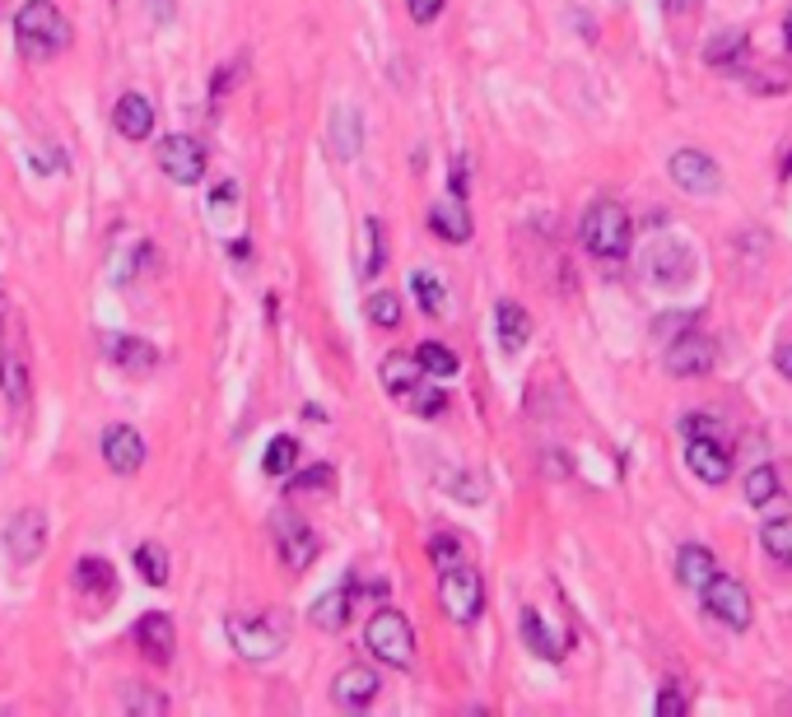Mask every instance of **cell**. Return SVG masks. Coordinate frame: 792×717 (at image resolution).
I'll list each match as a JSON object with an SVG mask.
<instances>
[{
	"label": "cell",
	"instance_id": "1",
	"mask_svg": "<svg viewBox=\"0 0 792 717\" xmlns=\"http://www.w3.org/2000/svg\"><path fill=\"white\" fill-rule=\"evenodd\" d=\"M14 38H20L24 57L47 61L75 43V28H70V20L51 0H24V10L14 14Z\"/></svg>",
	"mask_w": 792,
	"mask_h": 717
},
{
	"label": "cell",
	"instance_id": "2",
	"mask_svg": "<svg viewBox=\"0 0 792 717\" xmlns=\"http://www.w3.org/2000/svg\"><path fill=\"white\" fill-rule=\"evenodd\" d=\"M578 234H583V248L596 261H620L634 242V224L620 201H592L583 224H578Z\"/></svg>",
	"mask_w": 792,
	"mask_h": 717
},
{
	"label": "cell",
	"instance_id": "3",
	"mask_svg": "<svg viewBox=\"0 0 792 717\" xmlns=\"http://www.w3.org/2000/svg\"><path fill=\"white\" fill-rule=\"evenodd\" d=\"M364 648L374 653L382 667H397V671H406L411 661H415V629H411V620L401 616V610H378L374 620H368V629H364Z\"/></svg>",
	"mask_w": 792,
	"mask_h": 717
},
{
	"label": "cell",
	"instance_id": "4",
	"mask_svg": "<svg viewBox=\"0 0 792 717\" xmlns=\"http://www.w3.org/2000/svg\"><path fill=\"white\" fill-rule=\"evenodd\" d=\"M438 606H444V616H448V620H457V624L481 620V606H485L481 569H471V564L448 569V573H444V583H438Z\"/></svg>",
	"mask_w": 792,
	"mask_h": 717
},
{
	"label": "cell",
	"instance_id": "5",
	"mask_svg": "<svg viewBox=\"0 0 792 717\" xmlns=\"http://www.w3.org/2000/svg\"><path fill=\"white\" fill-rule=\"evenodd\" d=\"M224 629H228L234 653L248 657V661H271V657H280V648H285V629L267 616H228Z\"/></svg>",
	"mask_w": 792,
	"mask_h": 717
},
{
	"label": "cell",
	"instance_id": "6",
	"mask_svg": "<svg viewBox=\"0 0 792 717\" xmlns=\"http://www.w3.org/2000/svg\"><path fill=\"white\" fill-rule=\"evenodd\" d=\"M158 168L178 187H197L205 178V145L197 135H164L158 140Z\"/></svg>",
	"mask_w": 792,
	"mask_h": 717
},
{
	"label": "cell",
	"instance_id": "7",
	"mask_svg": "<svg viewBox=\"0 0 792 717\" xmlns=\"http://www.w3.org/2000/svg\"><path fill=\"white\" fill-rule=\"evenodd\" d=\"M704 606H709V616L713 620H723L728 629H750V616H755V606H750V591L728 578V573H718V578L699 591Z\"/></svg>",
	"mask_w": 792,
	"mask_h": 717
},
{
	"label": "cell",
	"instance_id": "8",
	"mask_svg": "<svg viewBox=\"0 0 792 717\" xmlns=\"http://www.w3.org/2000/svg\"><path fill=\"white\" fill-rule=\"evenodd\" d=\"M672 178L681 191H690V196H718V191H723V168H718V159L704 150H676Z\"/></svg>",
	"mask_w": 792,
	"mask_h": 717
},
{
	"label": "cell",
	"instance_id": "9",
	"mask_svg": "<svg viewBox=\"0 0 792 717\" xmlns=\"http://www.w3.org/2000/svg\"><path fill=\"white\" fill-rule=\"evenodd\" d=\"M5 550H10L14 564H33V559L47 550V517L38 509L14 513L10 527H5Z\"/></svg>",
	"mask_w": 792,
	"mask_h": 717
},
{
	"label": "cell",
	"instance_id": "10",
	"mask_svg": "<svg viewBox=\"0 0 792 717\" xmlns=\"http://www.w3.org/2000/svg\"><path fill=\"white\" fill-rule=\"evenodd\" d=\"M275 550L280 559H285V569H308L312 559H317V536L304 517H294V513H280L275 517Z\"/></svg>",
	"mask_w": 792,
	"mask_h": 717
},
{
	"label": "cell",
	"instance_id": "11",
	"mask_svg": "<svg viewBox=\"0 0 792 717\" xmlns=\"http://www.w3.org/2000/svg\"><path fill=\"white\" fill-rule=\"evenodd\" d=\"M666 373H676V378H699V373H713V363H718V349L709 336H699V331H690V336H676L672 349H666Z\"/></svg>",
	"mask_w": 792,
	"mask_h": 717
},
{
	"label": "cell",
	"instance_id": "12",
	"mask_svg": "<svg viewBox=\"0 0 792 717\" xmlns=\"http://www.w3.org/2000/svg\"><path fill=\"white\" fill-rule=\"evenodd\" d=\"M131 638H135V648L154 661V667H168L173 648H178V629H173V620L164 616V610H150V616H140L135 629H131Z\"/></svg>",
	"mask_w": 792,
	"mask_h": 717
},
{
	"label": "cell",
	"instance_id": "13",
	"mask_svg": "<svg viewBox=\"0 0 792 717\" xmlns=\"http://www.w3.org/2000/svg\"><path fill=\"white\" fill-rule=\"evenodd\" d=\"M685 466H690L704 485H723L732 476V452L718 439H685Z\"/></svg>",
	"mask_w": 792,
	"mask_h": 717
},
{
	"label": "cell",
	"instance_id": "14",
	"mask_svg": "<svg viewBox=\"0 0 792 717\" xmlns=\"http://www.w3.org/2000/svg\"><path fill=\"white\" fill-rule=\"evenodd\" d=\"M103 462H108L117 476H135L140 462H145V439L131 425H113L103 433Z\"/></svg>",
	"mask_w": 792,
	"mask_h": 717
},
{
	"label": "cell",
	"instance_id": "15",
	"mask_svg": "<svg viewBox=\"0 0 792 717\" xmlns=\"http://www.w3.org/2000/svg\"><path fill=\"white\" fill-rule=\"evenodd\" d=\"M378 690H382L378 671H368V667H345V671L336 676V685H331V698H336L341 708L359 713V708H368V704H374V698H378Z\"/></svg>",
	"mask_w": 792,
	"mask_h": 717
},
{
	"label": "cell",
	"instance_id": "16",
	"mask_svg": "<svg viewBox=\"0 0 792 717\" xmlns=\"http://www.w3.org/2000/svg\"><path fill=\"white\" fill-rule=\"evenodd\" d=\"M113 127L127 140H150L154 135V103L145 94H121L113 108Z\"/></svg>",
	"mask_w": 792,
	"mask_h": 717
},
{
	"label": "cell",
	"instance_id": "17",
	"mask_svg": "<svg viewBox=\"0 0 792 717\" xmlns=\"http://www.w3.org/2000/svg\"><path fill=\"white\" fill-rule=\"evenodd\" d=\"M429 229L444 238V242H466L471 238V215H466L462 191H452V196H444V201L429 210Z\"/></svg>",
	"mask_w": 792,
	"mask_h": 717
},
{
	"label": "cell",
	"instance_id": "18",
	"mask_svg": "<svg viewBox=\"0 0 792 717\" xmlns=\"http://www.w3.org/2000/svg\"><path fill=\"white\" fill-rule=\"evenodd\" d=\"M522 638H527V648H532L536 657H545V661H559V657L569 653V634H555V629H545V620H541L536 606L522 610Z\"/></svg>",
	"mask_w": 792,
	"mask_h": 717
},
{
	"label": "cell",
	"instance_id": "19",
	"mask_svg": "<svg viewBox=\"0 0 792 717\" xmlns=\"http://www.w3.org/2000/svg\"><path fill=\"white\" fill-rule=\"evenodd\" d=\"M425 378H429V373L419 369V359H415V355H401V349H397V355H387V359H382V387L392 392L397 401H406V396H411Z\"/></svg>",
	"mask_w": 792,
	"mask_h": 717
},
{
	"label": "cell",
	"instance_id": "20",
	"mask_svg": "<svg viewBox=\"0 0 792 717\" xmlns=\"http://www.w3.org/2000/svg\"><path fill=\"white\" fill-rule=\"evenodd\" d=\"M495 331H499L504 355H518V349L532 340V318H527V308H518L513 299H504V303L495 308Z\"/></svg>",
	"mask_w": 792,
	"mask_h": 717
},
{
	"label": "cell",
	"instance_id": "21",
	"mask_svg": "<svg viewBox=\"0 0 792 717\" xmlns=\"http://www.w3.org/2000/svg\"><path fill=\"white\" fill-rule=\"evenodd\" d=\"M103 355H108L113 363H121V369H127V373H150L154 363H158L154 345H145V340H131V336H108V340H103Z\"/></svg>",
	"mask_w": 792,
	"mask_h": 717
},
{
	"label": "cell",
	"instance_id": "22",
	"mask_svg": "<svg viewBox=\"0 0 792 717\" xmlns=\"http://www.w3.org/2000/svg\"><path fill=\"white\" fill-rule=\"evenodd\" d=\"M676 578L690 587V591H704V587L718 578V559L704 550V546H685V550L676 554Z\"/></svg>",
	"mask_w": 792,
	"mask_h": 717
},
{
	"label": "cell",
	"instance_id": "23",
	"mask_svg": "<svg viewBox=\"0 0 792 717\" xmlns=\"http://www.w3.org/2000/svg\"><path fill=\"white\" fill-rule=\"evenodd\" d=\"M350 601H355V587H336V591H322V597L312 601V624L327 629V634H341L345 620H350Z\"/></svg>",
	"mask_w": 792,
	"mask_h": 717
},
{
	"label": "cell",
	"instance_id": "24",
	"mask_svg": "<svg viewBox=\"0 0 792 717\" xmlns=\"http://www.w3.org/2000/svg\"><path fill=\"white\" fill-rule=\"evenodd\" d=\"M75 587L84 591V597L108 601L117 591V573H113L108 559H80V564H75Z\"/></svg>",
	"mask_w": 792,
	"mask_h": 717
},
{
	"label": "cell",
	"instance_id": "25",
	"mask_svg": "<svg viewBox=\"0 0 792 717\" xmlns=\"http://www.w3.org/2000/svg\"><path fill=\"white\" fill-rule=\"evenodd\" d=\"M411 294H415V303L429 312V318H444L448 312V294H444V279H438L429 266L425 271H411Z\"/></svg>",
	"mask_w": 792,
	"mask_h": 717
},
{
	"label": "cell",
	"instance_id": "26",
	"mask_svg": "<svg viewBox=\"0 0 792 717\" xmlns=\"http://www.w3.org/2000/svg\"><path fill=\"white\" fill-rule=\"evenodd\" d=\"M359 140H364L359 112H336V117H331V150H336V159H355Z\"/></svg>",
	"mask_w": 792,
	"mask_h": 717
},
{
	"label": "cell",
	"instance_id": "27",
	"mask_svg": "<svg viewBox=\"0 0 792 717\" xmlns=\"http://www.w3.org/2000/svg\"><path fill=\"white\" fill-rule=\"evenodd\" d=\"M415 359H419V369H425L429 378H457V373H462V359H457L444 340H425L415 349Z\"/></svg>",
	"mask_w": 792,
	"mask_h": 717
},
{
	"label": "cell",
	"instance_id": "28",
	"mask_svg": "<svg viewBox=\"0 0 792 717\" xmlns=\"http://www.w3.org/2000/svg\"><path fill=\"white\" fill-rule=\"evenodd\" d=\"M742 47H746V33H736V28L713 33V38L704 43V61L709 65H732L736 57H742Z\"/></svg>",
	"mask_w": 792,
	"mask_h": 717
},
{
	"label": "cell",
	"instance_id": "29",
	"mask_svg": "<svg viewBox=\"0 0 792 717\" xmlns=\"http://www.w3.org/2000/svg\"><path fill=\"white\" fill-rule=\"evenodd\" d=\"M294 466H298V443L280 433V439H271V443H267V457H261V470H267V476H289Z\"/></svg>",
	"mask_w": 792,
	"mask_h": 717
},
{
	"label": "cell",
	"instance_id": "30",
	"mask_svg": "<svg viewBox=\"0 0 792 717\" xmlns=\"http://www.w3.org/2000/svg\"><path fill=\"white\" fill-rule=\"evenodd\" d=\"M135 569H140V578H145L150 587H164L168 583V554H164V546H135Z\"/></svg>",
	"mask_w": 792,
	"mask_h": 717
},
{
	"label": "cell",
	"instance_id": "31",
	"mask_svg": "<svg viewBox=\"0 0 792 717\" xmlns=\"http://www.w3.org/2000/svg\"><path fill=\"white\" fill-rule=\"evenodd\" d=\"M760 540H765L769 559H779V564L792 569V522H765V527H760Z\"/></svg>",
	"mask_w": 792,
	"mask_h": 717
},
{
	"label": "cell",
	"instance_id": "32",
	"mask_svg": "<svg viewBox=\"0 0 792 717\" xmlns=\"http://www.w3.org/2000/svg\"><path fill=\"white\" fill-rule=\"evenodd\" d=\"M769 499H779V470L773 466H755L750 476H746V503H769Z\"/></svg>",
	"mask_w": 792,
	"mask_h": 717
},
{
	"label": "cell",
	"instance_id": "33",
	"mask_svg": "<svg viewBox=\"0 0 792 717\" xmlns=\"http://www.w3.org/2000/svg\"><path fill=\"white\" fill-rule=\"evenodd\" d=\"M406 406L419 415V419H434V415H444V406H448V396L438 392V387H429V382H419V387L406 396Z\"/></svg>",
	"mask_w": 792,
	"mask_h": 717
},
{
	"label": "cell",
	"instance_id": "34",
	"mask_svg": "<svg viewBox=\"0 0 792 717\" xmlns=\"http://www.w3.org/2000/svg\"><path fill=\"white\" fill-rule=\"evenodd\" d=\"M331 485H336V470L331 466H308L289 480V494H317V489H331Z\"/></svg>",
	"mask_w": 792,
	"mask_h": 717
},
{
	"label": "cell",
	"instance_id": "35",
	"mask_svg": "<svg viewBox=\"0 0 792 717\" xmlns=\"http://www.w3.org/2000/svg\"><path fill=\"white\" fill-rule=\"evenodd\" d=\"M429 559H434V569H438V573L457 569V564H462V540L448 536V531H444V536H434V540H429Z\"/></svg>",
	"mask_w": 792,
	"mask_h": 717
},
{
	"label": "cell",
	"instance_id": "36",
	"mask_svg": "<svg viewBox=\"0 0 792 717\" xmlns=\"http://www.w3.org/2000/svg\"><path fill=\"white\" fill-rule=\"evenodd\" d=\"M364 308H368V322H374V326H387V331L401 326V303H397V294H374V299H368Z\"/></svg>",
	"mask_w": 792,
	"mask_h": 717
},
{
	"label": "cell",
	"instance_id": "37",
	"mask_svg": "<svg viewBox=\"0 0 792 717\" xmlns=\"http://www.w3.org/2000/svg\"><path fill=\"white\" fill-rule=\"evenodd\" d=\"M364 234H368V261L359 275H378L382 261H387V238H382V224L378 219H364Z\"/></svg>",
	"mask_w": 792,
	"mask_h": 717
},
{
	"label": "cell",
	"instance_id": "38",
	"mask_svg": "<svg viewBox=\"0 0 792 717\" xmlns=\"http://www.w3.org/2000/svg\"><path fill=\"white\" fill-rule=\"evenodd\" d=\"M718 429H723V425H718V415H709V410H690L681 419L685 439H718Z\"/></svg>",
	"mask_w": 792,
	"mask_h": 717
},
{
	"label": "cell",
	"instance_id": "39",
	"mask_svg": "<svg viewBox=\"0 0 792 717\" xmlns=\"http://www.w3.org/2000/svg\"><path fill=\"white\" fill-rule=\"evenodd\" d=\"M5 396H10V406H20L28 396V373H24L20 355H5Z\"/></svg>",
	"mask_w": 792,
	"mask_h": 717
},
{
	"label": "cell",
	"instance_id": "40",
	"mask_svg": "<svg viewBox=\"0 0 792 717\" xmlns=\"http://www.w3.org/2000/svg\"><path fill=\"white\" fill-rule=\"evenodd\" d=\"M121 704L135 708V713H164L168 698L164 694H150V690H121Z\"/></svg>",
	"mask_w": 792,
	"mask_h": 717
},
{
	"label": "cell",
	"instance_id": "41",
	"mask_svg": "<svg viewBox=\"0 0 792 717\" xmlns=\"http://www.w3.org/2000/svg\"><path fill=\"white\" fill-rule=\"evenodd\" d=\"M448 0H406V10H411V20L415 24H434L438 20V10H444Z\"/></svg>",
	"mask_w": 792,
	"mask_h": 717
},
{
	"label": "cell",
	"instance_id": "42",
	"mask_svg": "<svg viewBox=\"0 0 792 717\" xmlns=\"http://www.w3.org/2000/svg\"><path fill=\"white\" fill-rule=\"evenodd\" d=\"M681 713H685V694L666 685V690L658 694V717H681Z\"/></svg>",
	"mask_w": 792,
	"mask_h": 717
},
{
	"label": "cell",
	"instance_id": "43",
	"mask_svg": "<svg viewBox=\"0 0 792 717\" xmlns=\"http://www.w3.org/2000/svg\"><path fill=\"white\" fill-rule=\"evenodd\" d=\"M773 369H779V373L792 382V340H783L779 349H773Z\"/></svg>",
	"mask_w": 792,
	"mask_h": 717
},
{
	"label": "cell",
	"instance_id": "44",
	"mask_svg": "<svg viewBox=\"0 0 792 717\" xmlns=\"http://www.w3.org/2000/svg\"><path fill=\"white\" fill-rule=\"evenodd\" d=\"M234 201H238V187H234V182H220V187H215V205L224 210V205H234Z\"/></svg>",
	"mask_w": 792,
	"mask_h": 717
},
{
	"label": "cell",
	"instance_id": "45",
	"mask_svg": "<svg viewBox=\"0 0 792 717\" xmlns=\"http://www.w3.org/2000/svg\"><path fill=\"white\" fill-rule=\"evenodd\" d=\"M150 5H154V20H158V24L173 20V0H150Z\"/></svg>",
	"mask_w": 792,
	"mask_h": 717
},
{
	"label": "cell",
	"instance_id": "46",
	"mask_svg": "<svg viewBox=\"0 0 792 717\" xmlns=\"http://www.w3.org/2000/svg\"><path fill=\"white\" fill-rule=\"evenodd\" d=\"M662 5H666V10H681V14H690V10L699 5V0H662Z\"/></svg>",
	"mask_w": 792,
	"mask_h": 717
},
{
	"label": "cell",
	"instance_id": "47",
	"mask_svg": "<svg viewBox=\"0 0 792 717\" xmlns=\"http://www.w3.org/2000/svg\"><path fill=\"white\" fill-rule=\"evenodd\" d=\"M783 38H788V47H792V10H788V20H783Z\"/></svg>",
	"mask_w": 792,
	"mask_h": 717
},
{
	"label": "cell",
	"instance_id": "48",
	"mask_svg": "<svg viewBox=\"0 0 792 717\" xmlns=\"http://www.w3.org/2000/svg\"><path fill=\"white\" fill-rule=\"evenodd\" d=\"M0 322H5V294H0Z\"/></svg>",
	"mask_w": 792,
	"mask_h": 717
}]
</instances>
